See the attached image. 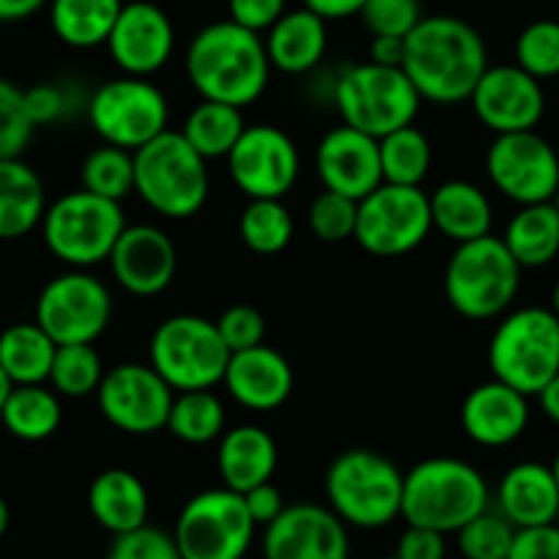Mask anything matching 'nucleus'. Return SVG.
Returning a JSON list of instances; mask_svg holds the SVG:
<instances>
[{
	"label": "nucleus",
	"instance_id": "f257e3e1",
	"mask_svg": "<svg viewBox=\"0 0 559 559\" xmlns=\"http://www.w3.org/2000/svg\"><path fill=\"white\" fill-rule=\"evenodd\" d=\"M403 72L417 88L419 99L433 105L469 102L472 91L488 69L483 36L469 23L450 14L423 17L406 36Z\"/></svg>",
	"mask_w": 559,
	"mask_h": 559
},
{
	"label": "nucleus",
	"instance_id": "f03ea898",
	"mask_svg": "<svg viewBox=\"0 0 559 559\" xmlns=\"http://www.w3.org/2000/svg\"><path fill=\"white\" fill-rule=\"evenodd\" d=\"M269 63L261 34L230 23H212L198 31L187 50V78L209 102L247 107L266 91Z\"/></svg>",
	"mask_w": 559,
	"mask_h": 559
},
{
	"label": "nucleus",
	"instance_id": "7ed1b4c3",
	"mask_svg": "<svg viewBox=\"0 0 559 559\" xmlns=\"http://www.w3.org/2000/svg\"><path fill=\"white\" fill-rule=\"evenodd\" d=\"M488 510V483L472 464L459 459L419 461L408 475H403L401 519L408 526L459 532L472 519Z\"/></svg>",
	"mask_w": 559,
	"mask_h": 559
},
{
	"label": "nucleus",
	"instance_id": "20e7f679",
	"mask_svg": "<svg viewBox=\"0 0 559 559\" xmlns=\"http://www.w3.org/2000/svg\"><path fill=\"white\" fill-rule=\"evenodd\" d=\"M134 192L140 201L170 219H190L206 206V159L185 140V134L165 129L163 134L132 152Z\"/></svg>",
	"mask_w": 559,
	"mask_h": 559
},
{
	"label": "nucleus",
	"instance_id": "39448f33",
	"mask_svg": "<svg viewBox=\"0 0 559 559\" xmlns=\"http://www.w3.org/2000/svg\"><path fill=\"white\" fill-rule=\"evenodd\" d=\"M324 491L343 524L381 530L401 515L403 472L376 450H346L326 469Z\"/></svg>",
	"mask_w": 559,
	"mask_h": 559
},
{
	"label": "nucleus",
	"instance_id": "423d86ee",
	"mask_svg": "<svg viewBox=\"0 0 559 559\" xmlns=\"http://www.w3.org/2000/svg\"><path fill=\"white\" fill-rule=\"evenodd\" d=\"M521 288V266L499 236L455 247L444 269V297L450 308L472 321L502 316Z\"/></svg>",
	"mask_w": 559,
	"mask_h": 559
},
{
	"label": "nucleus",
	"instance_id": "0eeeda50",
	"mask_svg": "<svg viewBox=\"0 0 559 559\" xmlns=\"http://www.w3.org/2000/svg\"><path fill=\"white\" fill-rule=\"evenodd\" d=\"M493 379L521 395H537L559 373V319L551 308H521L504 316L488 343Z\"/></svg>",
	"mask_w": 559,
	"mask_h": 559
},
{
	"label": "nucleus",
	"instance_id": "6e6552de",
	"mask_svg": "<svg viewBox=\"0 0 559 559\" xmlns=\"http://www.w3.org/2000/svg\"><path fill=\"white\" fill-rule=\"evenodd\" d=\"M123 228L127 217L121 203L85 190L58 198L52 206H47L41 219L47 250L72 269H88L107 261Z\"/></svg>",
	"mask_w": 559,
	"mask_h": 559
},
{
	"label": "nucleus",
	"instance_id": "1a4fd4ad",
	"mask_svg": "<svg viewBox=\"0 0 559 559\" xmlns=\"http://www.w3.org/2000/svg\"><path fill=\"white\" fill-rule=\"evenodd\" d=\"M419 105L417 88L397 67L357 63L335 83V107L343 123L376 140L414 123Z\"/></svg>",
	"mask_w": 559,
	"mask_h": 559
},
{
	"label": "nucleus",
	"instance_id": "9d476101",
	"mask_svg": "<svg viewBox=\"0 0 559 559\" xmlns=\"http://www.w3.org/2000/svg\"><path fill=\"white\" fill-rule=\"evenodd\" d=\"M152 368L174 392L212 390L228 368L230 352L219 337L217 324L201 316H174L154 330Z\"/></svg>",
	"mask_w": 559,
	"mask_h": 559
},
{
	"label": "nucleus",
	"instance_id": "9b49d317",
	"mask_svg": "<svg viewBox=\"0 0 559 559\" xmlns=\"http://www.w3.org/2000/svg\"><path fill=\"white\" fill-rule=\"evenodd\" d=\"M255 537L241 493L209 488L181 508L174 540L181 559H245Z\"/></svg>",
	"mask_w": 559,
	"mask_h": 559
},
{
	"label": "nucleus",
	"instance_id": "f8f14e48",
	"mask_svg": "<svg viewBox=\"0 0 559 559\" xmlns=\"http://www.w3.org/2000/svg\"><path fill=\"white\" fill-rule=\"evenodd\" d=\"M170 107L148 78L110 80L88 102V123L107 146L138 152L168 129Z\"/></svg>",
	"mask_w": 559,
	"mask_h": 559
},
{
	"label": "nucleus",
	"instance_id": "ddd939ff",
	"mask_svg": "<svg viewBox=\"0 0 559 559\" xmlns=\"http://www.w3.org/2000/svg\"><path fill=\"white\" fill-rule=\"evenodd\" d=\"M431 230V198L419 187L381 185L357 206L354 239L370 255H406L417 250Z\"/></svg>",
	"mask_w": 559,
	"mask_h": 559
},
{
	"label": "nucleus",
	"instance_id": "4468645a",
	"mask_svg": "<svg viewBox=\"0 0 559 559\" xmlns=\"http://www.w3.org/2000/svg\"><path fill=\"white\" fill-rule=\"evenodd\" d=\"M112 299L107 286L85 269L58 274L36 299V324L58 343H94L107 330Z\"/></svg>",
	"mask_w": 559,
	"mask_h": 559
},
{
	"label": "nucleus",
	"instance_id": "2eb2a0df",
	"mask_svg": "<svg viewBox=\"0 0 559 559\" xmlns=\"http://www.w3.org/2000/svg\"><path fill=\"white\" fill-rule=\"evenodd\" d=\"M486 174L519 206L554 201L559 190V157L535 129L497 134L486 154Z\"/></svg>",
	"mask_w": 559,
	"mask_h": 559
},
{
	"label": "nucleus",
	"instance_id": "dca6fc26",
	"mask_svg": "<svg viewBox=\"0 0 559 559\" xmlns=\"http://www.w3.org/2000/svg\"><path fill=\"white\" fill-rule=\"evenodd\" d=\"M174 390L152 365L127 362L107 370L96 390L102 417L112 428L134 437L157 433L168 426Z\"/></svg>",
	"mask_w": 559,
	"mask_h": 559
},
{
	"label": "nucleus",
	"instance_id": "f3484780",
	"mask_svg": "<svg viewBox=\"0 0 559 559\" xmlns=\"http://www.w3.org/2000/svg\"><path fill=\"white\" fill-rule=\"evenodd\" d=\"M228 170L234 185L250 201H283L299 179V152L283 129L258 123L245 129L234 152L228 154Z\"/></svg>",
	"mask_w": 559,
	"mask_h": 559
},
{
	"label": "nucleus",
	"instance_id": "a211bd4d",
	"mask_svg": "<svg viewBox=\"0 0 559 559\" xmlns=\"http://www.w3.org/2000/svg\"><path fill=\"white\" fill-rule=\"evenodd\" d=\"M348 530L324 504H292L263 532V559H348Z\"/></svg>",
	"mask_w": 559,
	"mask_h": 559
},
{
	"label": "nucleus",
	"instance_id": "6ab92c4d",
	"mask_svg": "<svg viewBox=\"0 0 559 559\" xmlns=\"http://www.w3.org/2000/svg\"><path fill=\"white\" fill-rule=\"evenodd\" d=\"M472 110L493 134L530 132L546 112L540 80L513 67H488L469 96Z\"/></svg>",
	"mask_w": 559,
	"mask_h": 559
},
{
	"label": "nucleus",
	"instance_id": "aec40b11",
	"mask_svg": "<svg viewBox=\"0 0 559 559\" xmlns=\"http://www.w3.org/2000/svg\"><path fill=\"white\" fill-rule=\"evenodd\" d=\"M176 45V31L168 14L148 0L123 3L110 36L107 50L116 67L129 78H152L170 61Z\"/></svg>",
	"mask_w": 559,
	"mask_h": 559
},
{
	"label": "nucleus",
	"instance_id": "412c9836",
	"mask_svg": "<svg viewBox=\"0 0 559 559\" xmlns=\"http://www.w3.org/2000/svg\"><path fill=\"white\" fill-rule=\"evenodd\" d=\"M107 263L123 292L157 297L174 283L179 255L170 236L157 225H127Z\"/></svg>",
	"mask_w": 559,
	"mask_h": 559
},
{
	"label": "nucleus",
	"instance_id": "4be33fe9",
	"mask_svg": "<svg viewBox=\"0 0 559 559\" xmlns=\"http://www.w3.org/2000/svg\"><path fill=\"white\" fill-rule=\"evenodd\" d=\"M316 170L324 190L359 203L384 185L379 140L346 123L330 129L316 148Z\"/></svg>",
	"mask_w": 559,
	"mask_h": 559
},
{
	"label": "nucleus",
	"instance_id": "5701e85b",
	"mask_svg": "<svg viewBox=\"0 0 559 559\" xmlns=\"http://www.w3.org/2000/svg\"><path fill=\"white\" fill-rule=\"evenodd\" d=\"M461 426L480 448H508L530 426V397L497 379L486 381L466 395Z\"/></svg>",
	"mask_w": 559,
	"mask_h": 559
},
{
	"label": "nucleus",
	"instance_id": "b1692460",
	"mask_svg": "<svg viewBox=\"0 0 559 559\" xmlns=\"http://www.w3.org/2000/svg\"><path fill=\"white\" fill-rule=\"evenodd\" d=\"M223 384L239 406L250 412H274L294 390V370L288 359L272 346H255L230 354Z\"/></svg>",
	"mask_w": 559,
	"mask_h": 559
},
{
	"label": "nucleus",
	"instance_id": "393cba45",
	"mask_svg": "<svg viewBox=\"0 0 559 559\" xmlns=\"http://www.w3.org/2000/svg\"><path fill=\"white\" fill-rule=\"evenodd\" d=\"M497 502L499 513L515 530L557 524L559 488L551 475V466L535 464V461L510 466L502 480H499Z\"/></svg>",
	"mask_w": 559,
	"mask_h": 559
},
{
	"label": "nucleus",
	"instance_id": "a878e982",
	"mask_svg": "<svg viewBox=\"0 0 559 559\" xmlns=\"http://www.w3.org/2000/svg\"><path fill=\"white\" fill-rule=\"evenodd\" d=\"M217 469L223 486L236 493L272 483L277 469V444L263 428L236 426L219 437Z\"/></svg>",
	"mask_w": 559,
	"mask_h": 559
},
{
	"label": "nucleus",
	"instance_id": "bb28decb",
	"mask_svg": "<svg viewBox=\"0 0 559 559\" xmlns=\"http://www.w3.org/2000/svg\"><path fill=\"white\" fill-rule=\"evenodd\" d=\"M326 41H330L326 20L302 7L286 12L266 31L263 47H266L272 69L286 74H305L319 67L326 52Z\"/></svg>",
	"mask_w": 559,
	"mask_h": 559
},
{
	"label": "nucleus",
	"instance_id": "cd10ccee",
	"mask_svg": "<svg viewBox=\"0 0 559 559\" xmlns=\"http://www.w3.org/2000/svg\"><path fill=\"white\" fill-rule=\"evenodd\" d=\"M88 510L112 537L148 524V491L134 472L105 469L88 488Z\"/></svg>",
	"mask_w": 559,
	"mask_h": 559
},
{
	"label": "nucleus",
	"instance_id": "c85d7f7f",
	"mask_svg": "<svg viewBox=\"0 0 559 559\" xmlns=\"http://www.w3.org/2000/svg\"><path fill=\"white\" fill-rule=\"evenodd\" d=\"M431 198L433 228L455 245L491 236L493 209L486 192L472 181H444Z\"/></svg>",
	"mask_w": 559,
	"mask_h": 559
},
{
	"label": "nucleus",
	"instance_id": "c756f323",
	"mask_svg": "<svg viewBox=\"0 0 559 559\" xmlns=\"http://www.w3.org/2000/svg\"><path fill=\"white\" fill-rule=\"evenodd\" d=\"M47 212L45 185L23 159H0V239L28 236Z\"/></svg>",
	"mask_w": 559,
	"mask_h": 559
},
{
	"label": "nucleus",
	"instance_id": "7c9ffc66",
	"mask_svg": "<svg viewBox=\"0 0 559 559\" xmlns=\"http://www.w3.org/2000/svg\"><path fill=\"white\" fill-rule=\"evenodd\" d=\"M521 269H540L559 255V209L554 201L521 206L502 236Z\"/></svg>",
	"mask_w": 559,
	"mask_h": 559
},
{
	"label": "nucleus",
	"instance_id": "2f4dec72",
	"mask_svg": "<svg viewBox=\"0 0 559 559\" xmlns=\"http://www.w3.org/2000/svg\"><path fill=\"white\" fill-rule=\"evenodd\" d=\"M123 0H50V28L74 50L107 45Z\"/></svg>",
	"mask_w": 559,
	"mask_h": 559
},
{
	"label": "nucleus",
	"instance_id": "473e14b6",
	"mask_svg": "<svg viewBox=\"0 0 559 559\" xmlns=\"http://www.w3.org/2000/svg\"><path fill=\"white\" fill-rule=\"evenodd\" d=\"M58 343L39 324H12L0 332V368L14 386L45 384L50 379Z\"/></svg>",
	"mask_w": 559,
	"mask_h": 559
},
{
	"label": "nucleus",
	"instance_id": "72a5a7b5",
	"mask_svg": "<svg viewBox=\"0 0 559 559\" xmlns=\"http://www.w3.org/2000/svg\"><path fill=\"white\" fill-rule=\"evenodd\" d=\"M61 397L45 384H20L9 392L0 423L14 439L23 442H45L61 426Z\"/></svg>",
	"mask_w": 559,
	"mask_h": 559
},
{
	"label": "nucleus",
	"instance_id": "f704fd0d",
	"mask_svg": "<svg viewBox=\"0 0 559 559\" xmlns=\"http://www.w3.org/2000/svg\"><path fill=\"white\" fill-rule=\"evenodd\" d=\"M247 123L239 107L223 105V102L203 99L195 110L187 116L181 134L201 154L203 159H228L239 138L245 134Z\"/></svg>",
	"mask_w": 559,
	"mask_h": 559
},
{
	"label": "nucleus",
	"instance_id": "c9c22d12",
	"mask_svg": "<svg viewBox=\"0 0 559 559\" xmlns=\"http://www.w3.org/2000/svg\"><path fill=\"white\" fill-rule=\"evenodd\" d=\"M379 157L384 185L419 187L431 170L433 148L431 140L414 123H408V127L395 129L379 140Z\"/></svg>",
	"mask_w": 559,
	"mask_h": 559
},
{
	"label": "nucleus",
	"instance_id": "e433bc0d",
	"mask_svg": "<svg viewBox=\"0 0 559 559\" xmlns=\"http://www.w3.org/2000/svg\"><path fill=\"white\" fill-rule=\"evenodd\" d=\"M168 428L179 442L209 444L225 433V406L212 390L179 392L168 414Z\"/></svg>",
	"mask_w": 559,
	"mask_h": 559
},
{
	"label": "nucleus",
	"instance_id": "4c0bfd02",
	"mask_svg": "<svg viewBox=\"0 0 559 559\" xmlns=\"http://www.w3.org/2000/svg\"><path fill=\"white\" fill-rule=\"evenodd\" d=\"M241 241L258 255H274L292 245L294 236V217L283 201L274 198H261L250 201L239 217Z\"/></svg>",
	"mask_w": 559,
	"mask_h": 559
},
{
	"label": "nucleus",
	"instance_id": "58836bf2",
	"mask_svg": "<svg viewBox=\"0 0 559 559\" xmlns=\"http://www.w3.org/2000/svg\"><path fill=\"white\" fill-rule=\"evenodd\" d=\"M105 379V368L94 343H69L58 346L50 368V384L63 397L94 395Z\"/></svg>",
	"mask_w": 559,
	"mask_h": 559
},
{
	"label": "nucleus",
	"instance_id": "ea45409f",
	"mask_svg": "<svg viewBox=\"0 0 559 559\" xmlns=\"http://www.w3.org/2000/svg\"><path fill=\"white\" fill-rule=\"evenodd\" d=\"M83 190L94 195L107 198V201L121 203L129 192H134V159L132 152L116 146H99L85 157L83 170Z\"/></svg>",
	"mask_w": 559,
	"mask_h": 559
},
{
	"label": "nucleus",
	"instance_id": "a19ab883",
	"mask_svg": "<svg viewBox=\"0 0 559 559\" xmlns=\"http://www.w3.org/2000/svg\"><path fill=\"white\" fill-rule=\"evenodd\" d=\"M515 67L535 80L559 78V23L535 20L515 39Z\"/></svg>",
	"mask_w": 559,
	"mask_h": 559
},
{
	"label": "nucleus",
	"instance_id": "79ce46f5",
	"mask_svg": "<svg viewBox=\"0 0 559 559\" xmlns=\"http://www.w3.org/2000/svg\"><path fill=\"white\" fill-rule=\"evenodd\" d=\"M515 532L519 530L502 513L483 510L455 535H459V551L464 554V559H508Z\"/></svg>",
	"mask_w": 559,
	"mask_h": 559
},
{
	"label": "nucleus",
	"instance_id": "37998d69",
	"mask_svg": "<svg viewBox=\"0 0 559 559\" xmlns=\"http://www.w3.org/2000/svg\"><path fill=\"white\" fill-rule=\"evenodd\" d=\"M357 201L337 192L324 190L308 212V225L313 230L316 239L326 241V245H337V241L354 239V228H357Z\"/></svg>",
	"mask_w": 559,
	"mask_h": 559
},
{
	"label": "nucleus",
	"instance_id": "c03bdc74",
	"mask_svg": "<svg viewBox=\"0 0 559 559\" xmlns=\"http://www.w3.org/2000/svg\"><path fill=\"white\" fill-rule=\"evenodd\" d=\"M34 134L25 110V91L0 78V159H17Z\"/></svg>",
	"mask_w": 559,
	"mask_h": 559
},
{
	"label": "nucleus",
	"instance_id": "a18cd8bd",
	"mask_svg": "<svg viewBox=\"0 0 559 559\" xmlns=\"http://www.w3.org/2000/svg\"><path fill=\"white\" fill-rule=\"evenodd\" d=\"M359 17L370 36L406 39L423 20V7H419V0H368Z\"/></svg>",
	"mask_w": 559,
	"mask_h": 559
},
{
	"label": "nucleus",
	"instance_id": "49530a36",
	"mask_svg": "<svg viewBox=\"0 0 559 559\" xmlns=\"http://www.w3.org/2000/svg\"><path fill=\"white\" fill-rule=\"evenodd\" d=\"M105 559H181V554L174 535L146 524L112 537Z\"/></svg>",
	"mask_w": 559,
	"mask_h": 559
},
{
	"label": "nucleus",
	"instance_id": "de8ad7c7",
	"mask_svg": "<svg viewBox=\"0 0 559 559\" xmlns=\"http://www.w3.org/2000/svg\"><path fill=\"white\" fill-rule=\"evenodd\" d=\"M214 324L230 354L261 346L263 335H266V321H263L261 310L252 305H234Z\"/></svg>",
	"mask_w": 559,
	"mask_h": 559
},
{
	"label": "nucleus",
	"instance_id": "09e8293b",
	"mask_svg": "<svg viewBox=\"0 0 559 559\" xmlns=\"http://www.w3.org/2000/svg\"><path fill=\"white\" fill-rule=\"evenodd\" d=\"M286 7L288 0H228V14L230 23L241 25L252 34H263L288 12Z\"/></svg>",
	"mask_w": 559,
	"mask_h": 559
},
{
	"label": "nucleus",
	"instance_id": "8fccbe9b",
	"mask_svg": "<svg viewBox=\"0 0 559 559\" xmlns=\"http://www.w3.org/2000/svg\"><path fill=\"white\" fill-rule=\"evenodd\" d=\"M508 559H559V524L515 532Z\"/></svg>",
	"mask_w": 559,
	"mask_h": 559
},
{
	"label": "nucleus",
	"instance_id": "3c124183",
	"mask_svg": "<svg viewBox=\"0 0 559 559\" xmlns=\"http://www.w3.org/2000/svg\"><path fill=\"white\" fill-rule=\"evenodd\" d=\"M444 554H448V543L442 532L408 526L397 540L395 559H444Z\"/></svg>",
	"mask_w": 559,
	"mask_h": 559
},
{
	"label": "nucleus",
	"instance_id": "603ef678",
	"mask_svg": "<svg viewBox=\"0 0 559 559\" xmlns=\"http://www.w3.org/2000/svg\"><path fill=\"white\" fill-rule=\"evenodd\" d=\"M241 499H245V508L247 513H250V519L255 521V526H269L283 510H286L283 493H280V488H274L272 483L250 488L247 493H241Z\"/></svg>",
	"mask_w": 559,
	"mask_h": 559
},
{
	"label": "nucleus",
	"instance_id": "864d4df0",
	"mask_svg": "<svg viewBox=\"0 0 559 559\" xmlns=\"http://www.w3.org/2000/svg\"><path fill=\"white\" fill-rule=\"evenodd\" d=\"M25 110H28L34 127L56 121L63 112L61 88H56V85H34V88H28L25 91Z\"/></svg>",
	"mask_w": 559,
	"mask_h": 559
},
{
	"label": "nucleus",
	"instance_id": "5fc2aeb1",
	"mask_svg": "<svg viewBox=\"0 0 559 559\" xmlns=\"http://www.w3.org/2000/svg\"><path fill=\"white\" fill-rule=\"evenodd\" d=\"M403 56H406V39H395V36H373V41H370V63L401 69Z\"/></svg>",
	"mask_w": 559,
	"mask_h": 559
},
{
	"label": "nucleus",
	"instance_id": "6e6d98bb",
	"mask_svg": "<svg viewBox=\"0 0 559 559\" xmlns=\"http://www.w3.org/2000/svg\"><path fill=\"white\" fill-rule=\"evenodd\" d=\"M305 9H310L313 14H319L321 20H343L354 17V14L362 12V7L368 0H302Z\"/></svg>",
	"mask_w": 559,
	"mask_h": 559
},
{
	"label": "nucleus",
	"instance_id": "4d7b16f0",
	"mask_svg": "<svg viewBox=\"0 0 559 559\" xmlns=\"http://www.w3.org/2000/svg\"><path fill=\"white\" fill-rule=\"evenodd\" d=\"M50 0H0V23H20L47 7Z\"/></svg>",
	"mask_w": 559,
	"mask_h": 559
},
{
	"label": "nucleus",
	"instance_id": "13d9d810",
	"mask_svg": "<svg viewBox=\"0 0 559 559\" xmlns=\"http://www.w3.org/2000/svg\"><path fill=\"white\" fill-rule=\"evenodd\" d=\"M537 401H540L543 414H546L551 423H557L559 426V373L554 376V379L548 381L540 392H537Z\"/></svg>",
	"mask_w": 559,
	"mask_h": 559
},
{
	"label": "nucleus",
	"instance_id": "bf43d9fd",
	"mask_svg": "<svg viewBox=\"0 0 559 559\" xmlns=\"http://www.w3.org/2000/svg\"><path fill=\"white\" fill-rule=\"evenodd\" d=\"M12 390H14L12 379H9V376H7V370L0 368V412H3V403H7L9 392H12Z\"/></svg>",
	"mask_w": 559,
	"mask_h": 559
},
{
	"label": "nucleus",
	"instance_id": "052dcab7",
	"mask_svg": "<svg viewBox=\"0 0 559 559\" xmlns=\"http://www.w3.org/2000/svg\"><path fill=\"white\" fill-rule=\"evenodd\" d=\"M9 521H12V513H9V504H7V499L0 497V537L7 535V530H9Z\"/></svg>",
	"mask_w": 559,
	"mask_h": 559
},
{
	"label": "nucleus",
	"instance_id": "680f3d73",
	"mask_svg": "<svg viewBox=\"0 0 559 559\" xmlns=\"http://www.w3.org/2000/svg\"><path fill=\"white\" fill-rule=\"evenodd\" d=\"M551 313L559 319V280H557V286H554V292H551Z\"/></svg>",
	"mask_w": 559,
	"mask_h": 559
},
{
	"label": "nucleus",
	"instance_id": "e2e57ef3",
	"mask_svg": "<svg viewBox=\"0 0 559 559\" xmlns=\"http://www.w3.org/2000/svg\"><path fill=\"white\" fill-rule=\"evenodd\" d=\"M551 475L554 480H557V488H559V453L554 455V464H551Z\"/></svg>",
	"mask_w": 559,
	"mask_h": 559
},
{
	"label": "nucleus",
	"instance_id": "0e129e2a",
	"mask_svg": "<svg viewBox=\"0 0 559 559\" xmlns=\"http://www.w3.org/2000/svg\"><path fill=\"white\" fill-rule=\"evenodd\" d=\"M554 206L559 209V190H557V198H554Z\"/></svg>",
	"mask_w": 559,
	"mask_h": 559
},
{
	"label": "nucleus",
	"instance_id": "69168bd1",
	"mask_svg": "<svg viewBox=\"0 0 559 559\" xmlns=\"http://www.w3.org/2000/svg\"><path fill=\"white\" fill-rule=\"evenodd\" d=\"M392 559H395V557H392Z\"/></svg>",
	"mask_w": 559,
	"mask_h": 559
}]
</instances>
